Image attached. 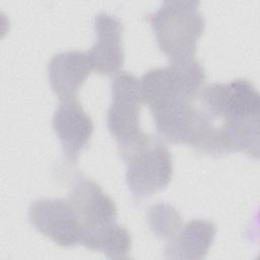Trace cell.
Instances as JSON below:
<instances>
[{"mask_svg": "<svg viewBox=\"0 0 260 260\" xmlns=\"http://www.w3.org/2000/svg\"><path fill=\"white\" fill-rule=\"evenodd\" d=\"M216 234V225L207 219L194 218L182 225L175 236L168 240L165 257L167 259H203L211 247Z\"/></svg>", "mask_w": 260, "mask_h": 260, "instance_id": "8fae6325", "label": "cell"}, {"mask_svg": "<svg viewBox=\"0 0 260 260\" xmlns=\"http://www.w3.org/2000/svg\"><path fill=\"white\" fill-rule=\"evenodd\" d=\"M28 220L42 235L58 246L81 245L83 228L68 199L40 198L28 207Z\"/></svg>", "mask_w": 260, "mask_h": 260, "instance_id": "8992f818", "label": "cell"}, {"mask_svg": "<svg viewBox=\"0 0 260 260\" xmlns=\"http://www.w3.org/2000/svg\"><path fill=\"white\" fill-rule=\"evenodd\" d=\"M67 199L82 224V241L86 236L117 222L114 200L91 179L77 178Z\"/></svg>", "mask_w": 260, "mask_h": 260, "instance_id": "52a82bcc", "label": "cell"}, {"mask_svg": "<svg viewBox=\"0 0 260 260\" xmlns=\"http://www.w3.org/2000/svg\"><path fill=\"white\" fill-rule=\"evenodd\" d=\"M199 4L194 0H168L145 17L160 52L172 65L195 60L196 45L205 28Z\"/></svg>", "mask_w": 260, "mask_h": 260, "instance_id": "7a4b0ae2", "label": "cell"}, {"mask_svg": "<svg viewBox=\"0 0 260 260\" xmlns=\"http://www.w3.org/2000/svg\"><path fill=\"white\" fill-rule=\"evenodd\" d=\"M147 223L151 232L158 238L171 239L182 226L179 211L167 203L152 205L146 214Z\"/></svg>", "mask_w": 260, "mask_h": 260, "instance_id": "4fadbf2b", "label": "cell"}, {"mask_svg": "<svg viewBox=\"0 0 260 260\" xmlns=\"http://www.w3.org/2000/svg\"><path fill=\"white\" fill-rule=\"evenodd\" d=\"M91 71L86 52L69 50L52 57L48 65V78L54 93L63 101L76 98Z\"/></svg>", "mask_w": 260, "mask_h": 260, "instance_id": "30bf717a", "label": "cell"}, {"mask_svg": "<svg viewBox=\"0 0 260 260\" xmlns=\"http://www.w3.org/2000/svg\"><path fill=\"white\" fill-rule=\"evenodd\" d=\"M112 102L108 109L107 126L119 148L133 144L144 134L140 127L143 103L140 79L130 72H118L112 80Z\"/></svg>", "mask_w": 260, "mask_h": 260, "instance_id": "5b68a950", "label": "cell"}, {"mask_svg": "<svg viewBox=\"0 0 260 260\" xmlns=\"http://www.w3.org/2000/svg\"><path fill=\"white\" fill-rule=\"evenodd\" d=\"M85 248L104 253L112 259L126 258L132 245L128 230L118 222L88 235L82 241Z\"/></svg>", "mask_w": 260, "mask_h": 260, "instance_id": "7c38bea8", "label": "cell"}, {"mask_svg": "<svg viewBox=\"0 0 260 260\" xmlns=\"http://www.w3.org/2000/svg\"><path fill=\"white\" fill-rule=\"evenodd\" d=\"M95 42L86 51L92 71L101 75L117 74L124 64L123 24L118 17L100 12L94 17Z\"/></svg>", "mask_w": 260, "mask_h": 260, "instance_id": "9c48e42d", "label": "cell"}, {"mask_svg": "<svg viewBox=\"0 0 260 260\" xmlns=\"http://www.w3.org/2000/svg\"><path fill=\"white\" fill-rule=\"evenodd\" d=\"M127 170L128 190L141 200L165 189L173 177V159L166 144L157 137L143 134L131 145L119 148Z\"/></svg>", "mask_w": 260, "mask_h": 260, "instance_id": "3957f363", "label": "cell"}, {"mask_svg": "<svg viewBox=\"0 0 260 260\" xmlns=\"http://www.w3.org/2000/svg\"><path fill=\"white\" fill-rule=\"evenodd\" d=\"M205 78L204 67L196 59L150 69L140 78L143 103L152 110L178 100H196Z\"/></svg>", "mask_w": 260, "mask_h": 260, "instance_id": "277c9868", "label": "cell"}, {"mask_svg": "<svg viewBox=\"0 0 260 260\" xmlns=\"http://www.w3.org/2000/svg\"><path fill=\"white\" fill-rule=\"evenodd\" d=\"M52 126L66 159L76 162L80 151L87 146L93 133L91 118L76 98L63 100L53 114Z\"/></svg>", "mask_w": 260, "mask_h": 260, "instance_id": "ba28073f", "label": "cell"}, {"mask_svg": "<svg viewBox=\"0 0 260 260\" xmlns=\"http://www.w3.org/2000/svg\"><path fill=\"white\" fill-rule=\"evenodd\" d=\"M196 102L209 122L220 121L216 128L226 153L237 151L258 158L260 95L250 80L210 83L201 88Z\"/></svg>", "mask_w": 260, "mask_h": 260, "instance_id": "6da1fadb", "label": "cell"}]
</instances>
